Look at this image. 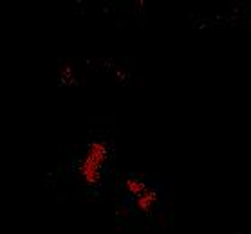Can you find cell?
Segmentation results:
<instances>
[{
	"label": "cell",
	"instance_id": "obj_3",
	"mask_svg": "<svg viewBox=\"0 0 251 234\" xmlns=\"http://www.w3.org/2000/svg\"><path fill=\"white\" fill-rule=\"evenodd\" d=\"M157 206H159V194L150 188L139 196L130 200V209L136 214H150Z\"/></svg>",
	"mask_w": 251,
	"mask_h": 234
},
{
	"label": "cell",
	"instance_id": "obj_1",
	"mask_svg": "<svg viewBox=\"0 0 251 234\" xmlns=\"http://www.w3.org/2000/svg\"><path fill=\"white\" fill-rule=\"evenodd\" d=\"M73 170H75L76 177L80 178L85 186L96 188V186H100V184L103 182L105 168L96 164V162H92L91 159H87V157H83V155H81V159L73 166Z\"/></svg>",
	"mask_w": 251,
	"mask_h": 234
},
{
	"label": "cell",
	"instance_id": "obj_2",
	"mask_svg": "<svg viewBox=\"0 0 251 234\" xmlns=\"http://www.w3.org/2000/svg\"><path fill=\"white\" fill-rule=\"evenodd\" d=\"M110 153H112V146H110L107 139H92L91 143L87 144L83 157H87L92 162H96V164L105 168L107 162L110 160Z\"/></svg>",
	"mask_w": 251,
	"mask_h": 234
},
{
	"label": "cell",
	"instance_id": "obj_4",
	"mask_svg": "<svg viewBox=\"0 0 251 234\" xmlns=\"http://www.w3.org/2000/svg\"><path fill=\"white\" fill-rule=\"evenodd\" d=\"M147 189H149V184L145 182L141 177H128L125 180V184H123V191H125V196L128 200L139 196Z\"/></svg>",
	"mask_w": 251,
	"mask_h": 234
}]
</instances>
